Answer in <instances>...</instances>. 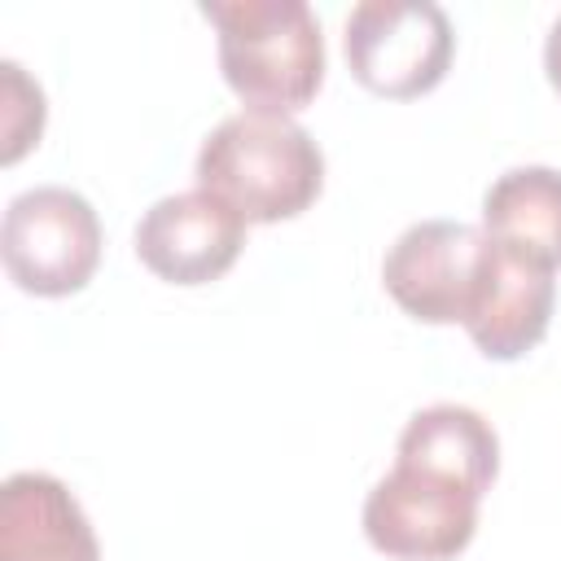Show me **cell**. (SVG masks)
<instances>
[{"label":"cell","instance_id":"obj_5","mask_svg":"<svg viewBox=\"0 0 561 561\" xmlns=\"http://www.w3.org/2000/svg\"><path fill=\"white\" fill-rule=\"evenodd\" d=\"M342 48L359 88L412 101L447 79L456 31L434 0H364L346 18Z\"/></svg>","mask_w":561,"mask_h":561},{"label":"cell","instance_id":"obj_1","mask_svg":"<svg viewBox=\"0 0 561 561\" xmlns=\"http://www.w3.org/2000/svg\"><path fill=\"white\" fill-rule=\"evenodd\" d=\"M500 473L491 421L465 403H430L408 416L394 469L364 500V535L394 561H451L473 543L478 504Z\"/></svg>","mask_w":561,"mask_h":561},{"label":"cell","instance_id":"obj_12","mask_svg":"<svg viewBox=\"0 0 561 561\" xmlns=\"http://www.w3.org/2000/svg\"><path fill=\"white\" fill-rule=\"evenodd\" d=\"M543 70H548V83L561 92V18L552 22V31L543 39Z\"/></svg>","mask_w":561,"mask_h":561},{"label":"cell","instance_id":"obj_2","mask_svg":"<svg viewBox=\"0 0 561 561\" xmlns=\"http://www.w3.org/2000/svg\"><path fill=\"white\" fill-rule=\"evenodd\" d=\"M197 188L224 197L245 224L302 215L324 188V153L289 114H228L197 149Z\"/></svg>","mask_w":561,"mask_h":561},{"label":"cell","instance_id":"obj_10","mask_svg":"<svg viewBox=\"0 0 561 561\" xmlns=\"http://www.w3.org/2000/svg\"><path fill=\"white\" fill-rule=\"evenodd\" d=\"M482 232L526 259L561 267V171L513 167L482 193Z\"/></svg>","mask_w":561,"mask_h":561},{"label":"cell","instance_id":"obj_9","mask_svg":"<svg viewBox=\"0 0 561 561\" xmlns=\"http://www.w3.org/2000/svg\"><path fill=\"white\" fill-rule=\"evenodd\" d=\"M0 561H101L96 530L61 478L39 469L4 478Z\"/></svg>","mask_w":561,"mask_h":561},{"label":"cell","instance_id":"obj_6","mask_svg":"<svg viewBox=\"0 0 561 561\" xmlns=\"http://www.w3.org/2000/svg\"><path fill=\"white\" fill-rule=\"evenodd\" d=\"M482 228L460 219H421L394 237L381 259L386 294L421 324H460L482 263Z\"/></svg>","mask_w":561,"mask_h":561},{"label":"cell","instance_id":"obj_3","mask_svg":"<svg viewBox=\"0 0 561 561\" xmlns=\"http://www.w3.org/2000/svg\"><path fill=\"white\" fill-rule=\"evenodd\" d=\"M224 83L267 114H294L324 83V35L302 0H206Z\"/></svg>","mask_w":561,"mask_h":561},{"label":"cell","instance_id":"obj_7","mask_svg":"<svg viewBox=\"0 0 561 561\" xmlns=\"http://www.w3.org/2000/svg\"><path fill=\"white\" fill-rule=\"evenodd\" d=\"M245 245V219L215 193L188 188L158 197L136 224V259L167 285L219 280Z\"/></svg>","mask_w":561,"mask_h":561},{"label":"cell","instance_id":"obj_8","mask_svg":"<svg viewBox=\"0 0 561 561\" xmlns=\"http://www.w3.org/2000/svg\"><path fill=\"white\" fill-rule=\"evenodd\" d=\"M486 237V232H482ZM557 267L526 259L500 241H482V263H478V280H473V298L465 311V333L473 337V346L495 359H522L526 351H535L552 324V307H557Z\"/></svg>","mask_w":561,"mask_h":561},{"label":"cell","instance_id":"obj_11","mask_svg":"<svg viewBox=\"0 0 561 561\" xmlns=\"http://www.w3.org/2000/svg\"><path fill=\"white\" fill-rule=\"evenodd\" d=\"M0 162L13 167L31 145H39L44 131V92L39 83L18 66V61H0Z\"/></svg>","mask_w":561,"mask_h":561},{"label":"cell","instance_id":"obj_4","mask_svg":"<svg viewBox=\"0 0 561 561\" xmlns=\"http://www.w3.org/2000/svg\"><path fill=\"white\" fill-rule=\"evenodd\" d=\"M0 259L22 294H79L101 263V219L83 193L66 184H35L4 206Z\"/></svg>","mask_w":561,"mask_h":561}]
</instances>
